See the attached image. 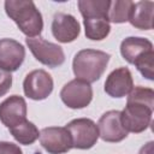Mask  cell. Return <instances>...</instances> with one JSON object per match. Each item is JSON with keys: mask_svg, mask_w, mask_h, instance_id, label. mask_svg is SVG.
I'll return each instance as SVG.
<instances>
[{"mask_svg": "<svg viewBox=\"0 0 154 154\" xmlns=\"http://www.w3.org/2000/svg\"><path fill=\"white\" fill-rule=\"evenodd\" d=\"M5 10L7 16L28 37H34L41 34L43 29L42 16L32 1L7 0L5 1Z\"/></svg>", "mask_w": 154, "mask_h": 154, "instance_id": "cell-1", "label": "cell"}, {"mask_svg": "<svg viewBox=\"0 0 154 154\" xmlns=\"http://www.w3.org/2000/svg\"><path fill=\"white\" fill-rule=\"evenodd\" d=\"M109 58L111 55L102 51L82 49L73 58V73L77 79L87 83L96 82L106 70Z\"/></svg>", "mask_w": 154, "mask_h": 154, "instance_id": "cell-2", "label": "cell"}, {"mask_svg": "<svg viewBox=\"0 0 154 154\" xmlns=\"http://www.w3.org/2000/svg\"><path fill=\"white\" fill-rule=\"evenodd\" d=\"M65 128L71 135L72 148L89 149L96 143L99 138L97 125L88 118L73 119Z\"/></svg>", "mask_w": 154, "mask_h": 154, "instance_id": "cell-3", "label": "cell"}, {"mask_svg": "<svg viewBox=\"0 0 154 154\" xmlns=\"http://www.w3.org/2000/svg\"><path fill=\"white\" fill-rule=\"evenodd\" d=\"M153 109L146 105L137 102H128L126 107L120 112V120L126 132H142L152 122Z\"/></svg>", "mask_w": 154, "mask_h": 154, "instance_id": "cell-4", "label": "cell"}, {"mask_svg": "<svg viewBox=\"0 0 154 154\" xmlns=\"http://www.w3.org/2000/svg\"><path fill=\"white\" fill-rule=\"evenodd\" d=\"M26 45L35 59L48 67H57L65 60L64 51L60 46L41 37H28Z\"/></svg>", "mask_w": 154, "mask_h": 154, "instance_id": "cell-5", "label": "cell"}, {"mask_svg": "<svg viewBox=\"0 0 154 154\" xmlns=\"http://www.w3.org/2000/svg\"><path fill=\"white\" fill-rule=\"evenodd\" d=\"M60 97L63 102L70 108H83L90 103L93 99V89L89 83L76 78L63 87Z\"/></svg>", "mask_w": 154, "mask_h": 154, "instance_id": "cell-6", "label": "cell"}, {"mask_svg": "<svg viewBox=\"0 0 154 154\" xmlns=\"http://www.w3.org/2000/svg\"><path fill=\"white\" fill-rule=\"evenodd\" d=\"M40 142L42 147L51 154H63L72 148V140L66 128L49 126L40 132Z\"/></svg>", "mask_w": 154, "mask_h": 154, "instance_id": "cell-7", "label": "cell"}, {"mask_svg": "<svg viewBox=\"0 0 154 154\" xmlns=\"http://www.w3.org/2000/svg\"><path fill=\"white\" fill-rule=\"evenodd\" d=\"M24 94L32 100H43L53 90V79L45 70L29 72L23 82Z\"/></svg>", "mask_w": 154, "mask_h": 154, "instance_id": "cell-8", "label": "cell"}, {"mask_svg": "<svg viewBox=\"0 0 154 154\" xmlns=\"http://www.w3.org/2000/svg\"><path fill=\"white\" fill-rule=\"evenodd\" d=\"M0 120L8 129L26 120V103L22 96L12 95L0 103Z\"/></svg>", "mask_w": 154, "mask_h": 154, "instance_id": "cell-9", "label": "cell"}, {"mask_svg": "<svg viewBox=\"0 0 154 154\" xmlns=\"http://www.w3.org/2000/svg\"><path fill=\"white\" fill-rule=\"evenodd\" d=\"M97 125L99 136L106 142H120L128 136L126 130L122 125L119 111H108L103 113Z\"/></svg>", "mask_w": 154, "mask_h": 154, "instance_id": "cell-10", "label": "cell"}, {"mask_svg": "<svg viewBox=\"0 0 154 154\" xmlns=\"http://www.w3.org/2000/svg\"><path fill=\"white\" fill-rule=\"evenodd\" d=\"M25 57L24 47L12 38L0 40V69L12 72L18 70Z\"/></svg>", "mask_w": 154, "mask_h": 154, "instance_id": "cell-11", "label": "cell"}, {"mask_svg": "<svg viewBox=\"0 0 154 154\" xmlns=\"http://www.w3.org/2000/svg\"><path fill=\"white\" fill-rule=\"evenodd\" d=\"M79 23L73 16L63 12H58L54 14L52 23V32L59 42L67 43L75 41L79 35Z\"/></svg>", "mask_w": 154, "mask_h": 154, "instance_id": "cell-12", "label": "cell"}, {"mask_svg": "<svg viewBox=\"0 0 154 154\" xmlns=\"http://www.w3.org/2000/svg\"><path fill=\"white\" fill-rule=\"evenodd\" d=\"M132 87V76L128 67L116 69L108 75L105 82V91L112 97H123L128 95Z\"/></svg>", "mask_w": 154, "mask_h": 154, "instance_id": "cell-13", "label": "cell"}, {"mask_svg": "<svg viewBox=\"0 0 154 154\" xmlns=\"http://www.w3.org/2000/svg\"><path fill=\"white\" fill-rule=\"evenodd\" d=\"M152 51V42L144 37H128L123 40L120 45V53L123 58L130 64H135L144 54Z\"/></svg>", "mask_w": 154, "mask_h": 154, "instance_id": "cell-14", "label": "cell"}, {"mask_svg": "<svg viewBox=\"0 0 154 154\" xmlns=\"http://www.w3.org/2000/svg\"><path fill=\"white\" fill-rule=\"evenodd\" d=\"M153 12L154 2L153 1H138L134 2L131 8L129 22L132 26L141 30L153 29Z\"/></svg>", "mask_w": 154, "mask_h": 154, "instance_id": "cell-15", "label": "cell"}, {"mask_svg": "<svg viewBox=\"0 0 154 154\" xmlns=\"http://www.w3.org/2000/svg\"><path fill=\"white\" fill-rule=\"evenodd\" d=\"M108 0H81L78 8L83 18H107L108 19Z\"/></svg>", "mask_w": 154, "mask_h": 154, "instance_id": "cell-16", "label": "cell"}, {"mask_svg": "<svg viewBox=\"0 0 154 154\" xmlns=\"http://www.w3.org/2000/svg\"><path fill=\"white\" fill-rule=\"evenodd\" d=\"M85 36L94 41L103 40L111 30V25L107 18H84Z\"/></svg>", "mask_w": 154, "mask_h": 154, "instance_id": "cell-17", "label": "cell"}, {"mask_svg": "<svg viewBox=\"0 0 154 154\" xmlns=\"http://www.w3.org/2000/svg\"><path fill=\"white\" fill-rule=\"evenodd\" d=\"M12 136L16 141H18L22 144H32L40 136V132L37 128L29 120H24L23 123L13 126L10 129Z\"/></svg>", "mask_w": 154, "mask_h": 154, "instance_id": "cell-18", "label": "cell"}, {"mask_svg": "<svg viewBox=\"0 0 154 154\" xmlns=\"http://www.w3.org/2000/svg\"><path fill=\"white\" fill-rule=\"evenodd\" d=\"M132 6H134V1H130V0L111 1L109 8H108V22L124 23L129 20V16Z\"/></svg>", "mask_w": 154, "mask_h": 154, "instance_id": "cell-19", "label": "cell"}, {"mask_svg": "<svg viewBox=\"0 0 154 154\" xmlns=\"http://www.w3.org/2000/svg\"><path fill=\"white\" fill-rule=\"evenodd\" d=\"M128 102H137L148 106L149 108L153 109L154 106V91L150 88H144V87H135L131 89L128 96Z\"/></svg>", "mask_w": 154, "mask_h": 154, "instance_id": "cell-20", "label": "cell"}, {"mask_svg": "<svg viewBox=\"0 0 154 154\" xmlns=\"http://www.w3.org/2000/svg\"><path fill=\"white\" fill-rule=\"evenodd\" d=\"M143 77L152 81L154 76V52H148L134 64Z\"/></svg>", "mask_w": 154, "mask_h": 154, "instance_id": "cell-21", "label": "cell"}, {"mask_svg": "<svg viewBox=\"0 0 154 154\" xmlns=\"http://www.w3.org/2000/svg\"><path fill=\"white\" fill-rule=\"evenodd\" d=\"M12 85V76L10 72L0 69V96L5 95Z\"/></svg>", "mask_w": 154, "mask_h": 154, "instance_id": "cell-22", "label": "cell"}, {"mask_svg": "<svg viewBox=\"0 0 154 154\" xmlns=\"http://www.w3.org/2000/svg\"><path fill=\"white\" fill-rule=\"evenodd\" d=\"M0 154H23L22 149L11 142H0Z\"/></svg>", "mask_w": 154, "mask_h": 154, "instance_id": "cell-23", "label": "cell"}, {"mask_svg": "<svg viewBox=\"0 0 154 154\" xmlns=\"http://www.w3.org/2000/svg\"><path fill=\"white\" fill-rule=\"evenodd\" d=\"M138 154H153V142H148L144 147H142Z\"/></svg>", "mask_w": 154, "mask_h": 154, "instance_id": "cell-24", "label": "cell"}]
</instances>
